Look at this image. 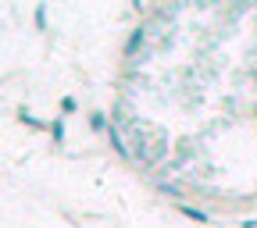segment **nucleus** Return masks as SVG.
Listing matches in <instances>:
<instances>
[{
  "instance_id": "nucleus-8",
  "label": "nucleus",
  "mask_w": 257,
  "mask_h": 228,
  "mask_svg": "<svg viewBox=\"0 0 257 228\" xmlns=\"http://www.w3.org/2000/svg\"><path fill=\"white\" fill-rule=\"evenodd\" d=\"M22 121H25V125H32V128H40V118H32L29 111H22Z\"/></svg>"
},
{
  "instance_id": "nucleus-6",
  "label": "nucleus",
  "mask_w": 257,
  "mask_h": 228,
  "mask_svg": "<svg viewBox=\"0 0 257 228\" xmlns=\"http://www.w3.org/2000/svg\"><path fill=\"white\" fill-rule=\"evenodd\" d=\"M157 189L168 192V196H179V185H175V182H157Z\"/></svg>"
},
{
  "instance_id": "nucleus-1",
  "label": "nucleus",
  "mask_w": 257,
  "mask_h": 228,
  "mask_svg": "<svg viewBox=\"0 0 257 228\" xmlns=\"http://www.w3.org/2000/svg\"><path fill=\"white\" fill-rule=\"evenodd\" d=\"M179 214H182V217H189V221H200V224H207V221H211V217H207V210L189 207V203H179Z\"/></svg>"
},
{
  "instance_id": "nucleus-5",
  "label": "nucleus",
  "mask_w": 257,
  "mask_h": 228,
  "mask_svg": "<svg viewBox=\"0 0 257 228\" xmlns=\"http://www.w3.org/2000/svg\"><path fill=\"white\" fill-rule=\"evenodd\" d=\"M50 136H54V143H64V118L50 121Z\"/></svg>"
},
{
  "instance_id": "nucleus-7",
  "label": "nucleus",
  "mask_w": 257,
  "mask_h": 228,
  "mask_svg": "<svg viewBox=\"0 0 257 228\" xmlns=\"http://www.w3.org/2000/svg\"><path fill=\"white\" fill-rule=\"evenodd\" d=\"M75 107H79V104H75V96H64V100H61V111H64V114H72Z\"/></svg>"
},
{
  "instance_id": "nucleus-4",
  "label": "nucleus",
  "mask_w": 257,
  "mask_h": 228,
  "mask_svg": "<svg viewBox=\"0 0 257 228\" xmlns=\"http://www.w3.org/2000/svg\"><path fill=\"white\" fill-rule=\"evenodd\" d=\"M89 128H93V132H107V128H111V125H107V114H104V111H93V114H89Z\"/></svg>"
},
{
  "instance_id": "nucleus-3",
  "label": "nucleus",
  "mask_w": 257,
  "mask_h": 228,
  "mask_svg": "<svg viewBox=\"0 0 257 228\" xmlns=\"http://www.w3.org/2000/svg\"><path fill=\"white\" fill-rule=\"evenodd\" d=\"M143 43H147V32H143V29H136L133 36H128V43H125V57H133V54H136Z\"/></svg>"
},
{
  "instance_id": "nucleus-2",
  "label": "nucleus",
  "mask_w": 257,
  "mask_h": 228,
  "mask_svg": "<svg viewBox=\"0 0 257 228\" xmlns=\"http://www.w3.org/2000/svg\"><path fill=\"white\" fill-rule=\"evenodd\" d=\"M107 139H111V146H114L118 157H128V146H125V139H121V132H118V125L107 128Z\"/></svg>"
}]
</instances>
